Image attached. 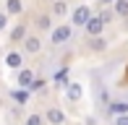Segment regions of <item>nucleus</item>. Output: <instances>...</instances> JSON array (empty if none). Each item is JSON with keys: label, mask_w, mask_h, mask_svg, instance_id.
Here are the masks:
<instances>
[{"label": "nucleus", "mask_w": 128, "mask_h": 125, "mask_svg": "<svg viewBox=\"0 0 128 125\" xmlns=\"http://www.w3.org/2000/svg\"><path fill=\"white\" fill-rule=\"evenodd\" d=\"M73 39V26L71 24H58L50 29V47H63Z\"/></svg>", "instance_id": "f257e3e1"}, {"label": "nucleus", "mask_w": 128, "mask_h": 125, "mask_svg": "<svg viewBox=\"0 0 128 125\" xmlns=\"http://www.w3.org/2000/svg\"><path fill=\"white\" fill-rule=\"evenodd\" d=\"M44 50V42L39 34H26L24 39H21V52L24 55H39Z\"/></svg>", "instance_id": "f03ea898"}, {"label": "nucleus", "mask_w": 128, "mask_h": 125, "mask_svg": "<svg viewBox=\"0 0 128 125\" xmlns=\"http://www.w3.org/2000/svg\"><path fill=\"white\" fill-rule=\"evenodd\" d=\"M89 16H92V8L86 3H78L76 8L71 10V26H73V29H81V26L89 21Z\"/></svg>", "instance_id": "7ed1b4c3"}, {"label": "nucleus", "mask_w": 128, "mask_h": 125, "mask_svg": "<svg viewBox=\"0 0 128 125\" xmlns=\"http://www.w3.org/2000/svg\"><path fill=\"white\" fill-rule=\"evenodd\" d=\"M63 96H66L71 104H78V102L84 99V86H81L78 81H68L66 89H63Z\"/></svg>", "instance_id": "20e7f679"}, {"label": "nucleus", "mask_w": 128, "mask_h": 125, "mask_svg": "<svg viewBox=\"0 0 128 125\" xmlns=\"http://www.w3.org/2000/svg\"><path fill=\"white\" fill-rule=\"evenodd\" d=\"M34 78H37V70H34L32 65H21L18 70H16V86H24V89H29V83L34 81Z\"/></svg>", "instance_id": "39448f33"}, {"label": "nucleus", "mask_w": 128, "mask_h": 125, "mask_svg": "<svg viewBox=\"0 0 128 125\" xmlns=\"http://www.w3.org/2000/svg\"><path fill=\"white\" fill-rule=\"evenodd\" d=\"M42 117H44V125H66V120H68L60 107H47L42 112Z\"/></svg>", "instance_id": "423d86ee"}, {"label": "nucleus", "mask_w": 128, "mask_h": 125, "mask_svg": "<svg viewBox=\"0 0 128 125\" xmlns=\"http://www.w3.org/2000/svg\"><path fill=\"white\" fill-rule=\"evenodd\" d=\"M24 60H26V55L21 52V50H10V52H5V58H3L8 70H18V68L24 65Z\"/></svg>", "instance_id": "0eeeda50"}, {"label": "nucleus", "mask_w": 128, "mask_h": 125, "mask_svg": "<svg viewBox=\"0 0 128 125\" xmlns=\"http://www.w3.org/2000/svg\"><path fill=\"white\" fill-rule=\"evenodd\" d=\"M81 29L86 31V37H97V34H104V24L100 21V16H89V21Z\"/></svg>", "instance_id": "6e6552de"}, {"label": "nucleus", "mask_w": 128, "mask_h": 125, "mask_svg": "<svg viewBox=\"0 0 128 125\" xmlns=\"http://www.w3.org/2000/svg\"><path fill=\"white\" fill-rule=\"evenodd\" d=\"M86 50H89V52H104V50H107V37H104V34L89 37L86 39Z\"/></svg>", "instance_id": "1a4fd4ad"}, {"label": "nucleus", "mask_w": 128, "mask_h": 125, "mask_svg": "<svg viewBox=\"0 0 128 125\" xmlns=\"http://www.w3.org/2000/svg\"><path fill=\"white\" fill-rule=\"evenodd\" d=\"M26 34H29V26H26V24H16L13 29L8 31V42H10V44H21V39H24Z\"/></svg>", "instance_id": "9d476101"}, {"label": "nucleus", "mask_w": 128, "mask_h": 125, "mask_svg": "<svg viewBox=\"0 0 128 125\" xmlns=\"http://www.w3.org/2000/svg\"><path fill=\"white\" fill-rule=\"evenodd\" d=\"M52 21H55V18H52V13H39L37 18H34V26H37V31H50L52 26H55Z\"/></svg>", "instance_id": "9b49d317"}, {"label": "nucleus", "mask_w": 128, "mask_h": 125, "mask_svg": "<svg viewBox=\"0 0 128 125\" xmlns=\"http://www.w3.org/2000/svg\"><path fill=\"white\" fill-rule=\"evenodd\" d=\"M123 112H128V99H112L107 104V115H123Z\"/></svg>", "instance_id": "f8f14e48"}, {"label": "nucleus", "mask_w": 128, "mask_h": 125, "mask_svg": "<svg viewBox=\"0 0 128 125\" xmlns=\"http://www.w3.org/2000/svg\"><path fill=\"white\" fill-rule=\"evenodd\" d=\"M5 13L8 16H21L24 13V0H5Z\"/></svg>", "instance_id": "ddd939ff"}, {"label": "nucleus", "mask_w": 128, "mask_h": 125, "mask_svg": "<svg viewBox=\"0 0 128 125\" xmlns=\"http://www.w3.org/2000/svg\"><path fill=\"white\" fill-rule=\"evenodd\" d=\"M50 13H52V18H66L68 16V3L66 0H55L52 8H50Z\"/></svg>", "instance_id": "4468645a"}, {"label": "nucleus", "mask_w": 128, "mask_h": 125, "mask_svg": "<svg viewBox=\"0 0 128 125\" xmlns=\"http://www.w3.org/2000/svg\"><path fill=\"white\" fill-rule=\"evenodd\" d=\"M29 94H32V91H29V89L18 86V89H13V91H10L8 96H10V99H13V102H18V104H26V102H29Z\"/></svg>", "instance_id": "2eb2a0df"}, {"label": "nucleus", "mask_w": 128, "mask_h": 125, "mask_svg": "<svg viewBox=\"0 0 128 125\" xmlns=\"http://www.w3.org/2000/svg\"><path fill=\"white\" fill-rule=\"evenodd\" d=\"M112 13L118 18H128V0H115L112 3Z\"/></svg>", "instance_id": "dca6fc26"}, {"label": "nucleus", "mask_w": 128, "mask_h": 125, "mask_svg": "<svg viewBox=\"0 0 128 125\" xmlns=\"http://www.w3.org/2000/svg\"><path fill=\"white\" fill-rule=\"evenodd\" d=\"M24 125H44V117L39 115V112H32V115L26 117V123Z\"/></svg>", "instance_id": "f3484780"}, {"label": "nucleus", "mask_w": 128, "mask_h": 125, "mask_svg": "<svg viewBox=\"0 0 128 125\" xmlns=\"http://www.w3.org/2000/svg\"><path fill=\"white\" fill-rule=\"evenodd\" d=\"M112 18H115V13H112V10H102V13H100V21H102L104 26H110V24H112Z\"/></svg>", "instance_id": "a211bd4d"}, {"label": "nucleus", "mask_w": 128, "mask_h": 125, "mask_svg": "<svg viewBox=\"0 0 128 125\" xmlns=\"http://www.w3.org/2000/svg\"><path fill=\"white\" fill-rule=\"evenodd\" d=\"M10 16L8 13H5V10H0V34H3V31H8V24H10Z\"/></svg>", "instance_id": "6ab92c4d"}, {"label": "nucleus", "mask_w": 128, "mask_h": 125, "mask_svg": "<svg viewBox=\"0 0 128 125\" xmlns=\"http://www.w3.org/2000/svg\"><path fill=\"white\" fill-rule=\"evenodd\" d=\"M112 125H128V112H123V115H112Z\"/></svg>", "instance_id": "aec40b11"}, {"label": "nucleus", "mask_w": 128, "mask_h": 125, "mask_svg": "<svg viewBox=\"0 0 128 125\" xmlns=\"http://www.w3.org/2000/svg\"><path fill=\"white\" fill-rule=\"evenodd\" d=\"M84 125H97V117H86V120H84Z\"/></svg>", "instance_id": "412c9836"}]
</instances>
